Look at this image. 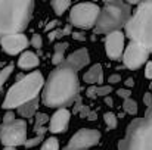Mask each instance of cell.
<instances>
[{"label": "cell", "mask_w": 152, "mask_h": 150, "mask_svg": "<svg viewBox=\"0 0 152 150\" xmlns=\"http://www.w3.org/2000/svg\"><path fill=\"white\" fill-rule=\"evenodd\" d=\"M78 91L80 81L77 71L64 62L61 66H56V69L52 71V74L49 75L43 87L42 99L48 107L64 109V106L75 100Z\"/></svg>", "instance_id": "6da1fadb"}, {"label": "cell", "mask_w": 152, "mask_h": 150, "mask_svg": "<svg viewBox=\"0 0 152 150\" xmlns=\"http://www.w3.org/2000/svg\"><path fill=\"white\" fill-rule=\"evenodd\" d=\"M34 3L31 0H0V40L7 36L21 34L33 13Z\"/></svg>", "instance_id": "7a4b0ae2"}, {"label": "cell", "mask_w": 152, "mask_h": 150, "mask_svg": "<svg viewBox=\"0 0 152 150\" xmlns=\"http://www.w3.org/2000/svg\"><path fill=\"white\" fill-rule=\"evenodd\" d=\"M45 80L40 72H31L25 77H22L19 81H16L7 91L6 99L3 101V107L10 110L15 107H21L28 101L37 99V94L45 87Z\"/></svg>", "instance_id": "3957f363"}, {"label": "cell", "mask_w": 152, "mask_h": 150, "mask_svg": "<svg viewBox=\"0 0 152 150\" xmlns=\"http://www.w3.org/2000/svg\"><path fill=\"white\" fill-rule=\"evenodd\" d=\"M126 36L152 51V1L140 3L126 25Z\"/></svg>", "instance_id": "277c9868"}, {"label": "cell", "mask_w": 152, "mask_h": 150, "mask_svg": "<svg viewBox=\"0 0 152 150\" xmlns=\"http://www.w3.org/2000/svg\"><path fill=\"white\" fill-rule=\"evenodd\" d=\"M118 150H152V106L143 118L129 125L126 137L118 144Z\"/></svg>", "instance_id": "5b68a950"}, {"label": "cell", "mask_w": 152, "mask_h": 150, "mask_svg": "<svg viewBox=\"0 0 152 150\" xmlns=\"http://www.w3.org/2000/svg\"><path fill=\"white\" fill-rule=\"evenodd\" d=\"M130 4L123 1H106L102 7L101 16L95 27L96 34H111L115 31H121L123 27L130 21Z\"/></svg>", "instance_id": "8992f818"}, {"label": "cell", "mask_w": 152, "mask_h": 150, "mask_svg": "<svg viewBox=\"0 0 152 150\" xmlns=\"http://www.w3.org/2000/svg\"><path fill=\"white\" fill-rule=\"evenodd\" d=\"M101 12L102 9L95 3H89V1L78 3V4H74L71 7L69 22H71V25H74L77 28L89 30V28L96 27L98 19L101 16Z\"/></svg>", "instance_id": "52a82bcc"}, {"label": "cell", "mask_w": 152, "mask_h": 150, "mask_svg": "<svg viewBox=\"0 0 152 150\" xmlns=\"http://www.w3.org/2000/svg\"><path fill=\"white\" fill-rule=\"evenodd\" d=\"M0 141L6 147H16L25 144L27 141V122L24 119H16L9 125L1 127V138Z\"/></svg>", "instance_id": "ba28073f"}, {"label": "cell", "mask_w": 152, "mask_h": 150, "mask_svg": "<svg viewBox=\"0 0 152 150\" xmlns=\"http://www.w3.org/2000/svg\"><path fill=\"white\" fill-rule=\"evenodd\" d=\"M99 140H101V133L98 130L83 128L71 137L65 150H87L89 147L96 146Z\"/></svg>", "instance_id": "9c48e42d"}, {"label": "cell", "mask_w": 152, "mask_h": 150, "mask_svg": "<svg viewBox=\"0 0 152 150\" xmlns=\"http://www.w3.org/2000/svg\"><path fill=\"white\" fill-rule=\"evenodd\" d=\"M148 56H149V51L143 46H140L134 41H130L129 46L126 47L124 54H123V62L127 68L137 69L148 60Z\"/></svg>", "instance_id": "30bf717a"}, {"label": "cell", "mask_w": 152, "mask_h": 150, "mask_svg": "<svg viewBox=\"0 0 152 150\" xmlns=\"http://www.w3.org/2000/svg\"><path fill=\"white\" fill-rule=\"evenodd\" d=\"M105 51L106 56L112 60H118L121 54H124V34L121 31H115L106 36L105 38Z\"/></svg>", "instance_id": "8fae6325"}, {"label": "cell", "mask_w": 152, "mask_h": 150, "mask_svg": "<svg viewBox=\"0 0 152 150\" xmlns=\"http://www.w3.org/2000/svg\"><path fill=\"white\" fill-rule=\"evenodd\" d=\"M28 40L24 34H13V36H7V37H3L0 40V46L3 51H6L7 54H18V53H24V50L27 49L28 46Z\"/></svg>", "instance_id": "7c38bea8"}, {"label": "cell", "mask_w": 152, "mask_h": 150, "mask_svg": "<svg viewBox=\"0 0 152 150\" xmlns=\"http://www.w3.org/2000/svg\"><path fill=\"white\" fill-rule=\"evenodd\" d=\"M69 116L71 113L64 107V109H58L53 116L50 119V127H49V131L50 133H65L66 128H68V124H69Z\"/></svg>", "instance_id": "4fadbf2b"}, {"label": "cell", "mask_w": 152, "mask_h": 150, "mask_svg": "<svg viewBox=\"0 0 152 150\" xmlns=\"http://www.w3.org/2000/svg\"><path fill=\"white\" fill-rule=\"evenodd\" d=\"M89 62H90V54H89V50L87 49L75 50L74 53H71V54L65 59V63H66L68 66H71L72 69H75V71L83 69Z\"/></svg>", "instance_id": "5bb4252c"}, {"label": "cell", "mask_w": 152, "mask_h": 150, "mask_svg": "<svg viewBox=\"0 0 152 150\" xmlns=\"http://www.w3.org/2000/svg\"><path fill=\"white\" fill-rule=\"evenodd\" d=\"M84 83L90 84V86H95V84H102L103 83V71H102V65L96 63L93 65L83 77Z\"/></svg>", "instance_id": "9a60e30c"}, {"label": "cell", "mask_w": 152, "mask_h": 150, "mask_svg": "<svg viewBox=\"0 0 152 150\" xmlns=\"http://www.w3.org/2000/svg\"><path fill=\"white\" fill-rule=\"evenodd\" d=\"M40 63V59H39V56L36 54V53H33V51H24L21 56H19V59H18V65H19V68H22V69H34L37 65Z\"/></svg>", "instance_id": "2e32d148"}, {"label": "cell", "mask_w": 152, "mask_h": 150, "mask_svg": "<svg viewBox=\"0 0 152 150\" xmlns=\"http://www.w3.org/2000/svg\"><path fill=\"white\" fill-rule=\"evenodd\" d=\"M37 109H39V99L33 100V101H28L25 103L24 106H21L18 109V113L22 116V118H33L37 115Z\"/></svg>", "instance_id": "e0dca14e"}, {"label": "cell", "mask_w": 152, "mask_h": 150, "mask_svg": "<svg viewBox=\"0 0 152 150\" xmlns=\"http://www.w3.org/2000/svg\"><path fill=\"white\" fill-rule=\"evenodd\" d=\"M68 49V43L64 41V43H58L55 46V51H53V57H52V62L58 66H61L64 63V59H65V51Z\"/></svg>", "instance_id": "ac0fdd59"}, {"label": "cell", "mask_w": 152, "mask_h": 150, "mask_svg": "<svg viewBox=\"0 0 152 150\" xmlns=\"http://www.w3.org/2000/svg\"><path fill=\"white\" fill-rule=\"evenodd\" d=\"M50 4L53 7V10H55V13L59 15V16L64 15L71 7V1H68V0H53Z\"/></svg>", "instance_id": "d6986e66"}, {"label": "cell", "mask_w": 152, "mask_h": 150, "mask_svg": "<svg viewBox=\"0 0 152 150\" xmlns=\"http://www.w3.org/2000/svg\"><path fill=\"white\" fill-rule=\"evenodd\" d=\"M103 119H105V124H106V127H108L109 130L117 128V125H118V116H117L115 113L106 112V113L103 115Z\"/></svg>", "instance_id": "ffe728a7"}, {"label": "cell", "mask_w": 152, "mask_h": 150, "mask_svg": "<svg viewBox=\"0 0 152 150\" xmlns=\"http://www.w3.org/2000/svg\"><path fill=\"white\" fill-rule=\"evenodd\" d=\"M123 109H124V112L129 113V115H136V113H137V103H136L133 99L124 100Z\"/></svg>", "instance_id": "44dd1931"}, {"label": "cell", "mask_w": 152, "mask_h": 150, "mask_svg": "<svg viewBox=\"0 0 152 150\" xmlns=\"http://www.w3.org/2000/svg\"><path fill=\"white\" fill-rule=\"evenodd\" d=\"M12 71H13V65H7V66H4V68L0 69V88H1L3 84L7 81V78L10 77Z\"/></svg>", "instance_id": "7402d4cb"}, {"label": "cell", "mask_w": 152, "mask_h": 150, "mask_svg": "<svg viewBox=\"0 0 152 150\" xmlns=\"http://www.w3.org/2000/svg\"><path fill=\"white\" fill-rule=\"evenodd\" d=\"M42 150H59V141H58V138L49 137V138L43 143Z\"/></svg>", "instance_id": "603a6c76"}, {"label": "cell", "mask_w": 152, "mask_h": 150, "mask_svg": "<svg viewBox=\"0 0 152 150\" xmlns=\"http://www.w3.org/2000/svg\"><path fill=\"white\" fill-rule=\"evenodd\" d=\"M71 31V25H66L64 30H55V31H50L49 33V40H55L58 37H64V34H69Z\"/></svg>", "instance_id": "cb8c5ba5"}, {"label": "cell", "mask_w": 152, "mask_h": 150, "mask_svg": "<svg viewBox=\"0 0 152 150\" xmlns=\"http://www.w3.org/2000/svg\"><path fill=\"white\" fill-rule=\"evenodd\" d=\"M34 119H36L34 128H42V127H45V124L49 121V116H48L46 113H37V115L34 116Z\"/></svg>", "instance_id": "d4e9b609"}, {"label": "cell", "mask_w": 152, "mask_h": 150, "mask_svg": "<svg viewBox=\"0 0 152 150\" xmlns=\"http://www.w3.org/2000/svg\"><path fill=\"white\" fill-rule=\"evenodd\" d=\"M42 141H43V137L37 136V137H34V138H30V140H27L24 146H25L27 149H31V147H36V146H39Z\"/></svg>", "instance_id": "484cf974"}, {"label": "cell", "mask_w": 152, "mask_h": 150, "mask_svg": "<svg viewBox=\"0 0 152 150\" xmlns=\"http://www.w3.org/2000/svg\"><path fill=\"white\" fill-rule=\"evenodd\" d=\"M31 46L33 47H36V49H40L42 46H43V40H42V36H39V34H34L33 37H31Z\"/></svg>", "instance_id": "4316f807"}, {"label": "cell", "mask_w": 152, "mask_h": 150, "mask_svg": "<svg viewBox=\"0 0 152 150\" xmlns=\"http://www.w3.org/2000/svg\"><path fill=\"white\" fill-rule=\"evenodd\" d=\"M16 119H15V113L12 112V110H9V112H6V115L3 116V125H9V124H12V122H15Z\"/></svg>", "instance_id": "83f0119b"}, {"label": "cell", "mask_w": 152, "mask_h": 150, "mask_svg": "<svg viewBox=\"0 0 152 150\" xmlns=\"http://www.w3.org/2000/svg\"><path fill=\"white\" fill-rule=\"evenodd\" d=\"M112 91V87L111 86H99L98 87V96H105L108 97V94Z\"/></svg>", "instance_id": "f1b7e54d"}, {"label": "cell", "mask_w": 152, "mask_h": 150, "mask_svg": "<svg viewBox=\"0 0 152 150\" xmlns=\"http://www.w3.org/2000/svg\"><path fill=\"white\" fill-rule=\"evenodd\" d=\"M86 96L89 99H96L98 97V86H90L86 91Z\"/></svg>", "instance_id": "f546056e"}, {"label": "cell", "mask_w": 152, "mask_h": 150, "mask_svg": "<svg viewBox=\"0 0 152 150\" xmlns=\"http://www.w3.org/2000/svg\"><path fill=\"white\" fill-rule=\"evenodd\" d=\"M117 94H118L121 99H124V100L130 99V90H127V88H120V90L117 91Z\"/></svg>", "instance_id": "4dcf8cb0"}, {"label": "cell", "mask_w": 152, "mask_h": 150, "mask_svg": "<svg viewBox=\"0 0 152 150\" xmlns=\"http://www.w3.org/2000/svg\"><path fill=\"white\" fill-rule=\"evenodd\" d=\"M121 81V75L120 74H112V75H109V78H108V83L109 84H117V83H120Z\"/></svg>", "instance_id": "1f68e13d"}, {"label": "cell", "mask_w": 152, "mask_h": 150, "mask_svg": "<svg viewBox=\"0 0 152 150\" xmlns=\"http://www.w3.org/2000/svg\"><path fill=\"white\" fill-rule=\"evenodd\" d=\"M145 75H146V78L152 80V62H148V63H146V68H145Z\"/></svg>", "instance_id": "d6a6232c"}, {"label": "cell", "mask_w": 152, "mask_h": 150, "mask_svg": "<svg viewBox=\"0 0 152 150\" xmlns=\"http://www.w3.org/2000/svg\"><path fill=\"white\" fill-rule=\"evenodd\" d=\"M143 101H145V106L151 107L152 106V94L151 93H145V96H143Z\"/></svg>", "instance_id": "836d02e7"}, {"label": "cell", "mask_w": 152, "mask_h": 150, "mask_svg": "<svg viewBox=\"0 0 152 150\" xmlns=\"http://www.w3.org/2000/svg\"><path fill=\"white\" fill-rule=\"evenodd\" d=\"M58 24H59L58 21H50V22L46 25V31H50V30H53V28H56V27H58Z\"/></svg>", "instance_id": "e575fe53"}, {"label": "cell", "mask_w": 152, "mask_h": 150, "mask_svg": "<svg viewBox=\"0 0 152 150\" xmlns=\"http://www.w3.org/2000/svg\"><path fill=\"white\" fill-rule=\"evenodd\" d=\"M72 37L75 38V40H80V41H83V40H86V37L81 34V33H74L72 34Z\"/></svg>", "instance_id": "d590c367"}, {"label": "cell", "mask_w": 152, "mask_h": 150, "mask_svg": "<svg viewBox=\"0 0 152 150\" xmlns=\"http://www.w3.org/2000/svg\"><path fill=\"white\" fill-rule=\"evenodd\" d=\"M126 86H127V87H133V86H134V80H133V78H127V80H126Z\"/></svg>", "instance_id": "8d00e7d4"}, {"label": "cell", "mask_w": 152, "mask_h": 150, "mask_svg": "<svg viewBox=\"0 0 152 150\" xmlns=\"http://www.w3.org/2000/svg\"><path fill=\"white\" fill-rule=\"evenodd\" d=\"M105 103H106V104H109V106H112V103H114V101H112L111 97H105Z\"/></svg>", "instance_id": "74e56055"}, {"label": "cell", "mask_w": 152, "mask_h": 150, "mask_svg": "<svg viewBox=\"0 0 152 150\" xmlns=\"http://www.w3.org/2000/svg\"><path fill=\"white\" fill-rule=\"evenodd\" d=\"M3 150H16V149H15V147H4Z\"/></svg>", "instance_id": "f35d334b"}, {"label": "cell", "mask_w": 152, "mask_h": 150, "mask_svg": "<svg viewBox=\"0 0 152 150\" xmlns=\"http://www.w3.org/2000/svg\"><path fill=\"white\" fill-rule=\"evenodd\" d=\"M0 138H1V127H0Z\"/></svg>", "instance_id": "ab89813d"}]
</instances>
